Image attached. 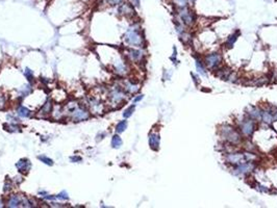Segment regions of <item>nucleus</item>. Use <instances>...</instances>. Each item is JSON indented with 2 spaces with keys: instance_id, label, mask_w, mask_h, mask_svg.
Segmentation results:
<instances>
[{
  "instance_id": "nucleus-5",
  "label": "nucleus",
  "mask_w": 277,
  "mask_h": 208,
  "mask_svg": "<svg viewBox=\"0 0 277 208\" xmlns=\"http://www.w3.org/2000/svg\"><path fill=\"white\" fill-rule=\"evenodd\" d=\"M255 128H256L255 120L250 117L242 120V122L240 123V129H241V132L245 136H251L254 132Z\"/></svg>"
},
{
  "instance_id": "nucleus-25",
  "label": "nucleus",
  "mask_w": 277,
  "mask_h": 208,
  "mask_svg": "<svg viewBox=\"0 0 277 208\" xmlns=\"http://www.w3.org/2000/svg\"><path fill=\"white\" fill-rule=\"evenodd\" d=\"M39 159L42 161V163H44L45 164H48V166H53V160L50 159L49 157H46V156H39Z\"/></svg>"
},
{
  "instance_id": "nucleus-33",
  "label": "nucleus",
  "mask_w": 277,
  "mask_h": 208,
  "mask_svg": "<svg viewBox=\"0 0 277 208\" xmlns=\"http://www.w3.org/2000/svg\"><path fill=\"white\" fill-rule=\"evenodd\" d=\"M131 3H132V5H135V7H139L141 2H140V0H131Z\"/></svg>"
},
{
  "instance_id": "nucleus-17",
  "label": "nucleus",
  "mask_w": 277,
  "mask_h": 208,
  "mask_svg": "<svg viewBox=\"0 0 277 208\" xmlns=\"http://www.w3.org/2000/svg\"><path fill=\"white\" fill-rule=\"evenodd\" d=\"M18 115L22 118H28V117H30L31 112H30L28 108L24 107V106H20V107L18 108Z\"/></svg>"
},
{
  "instance_id": "nucleus-20",
  "label": "nucleus",
  "mask_w": 277,
  "mask_h": 208,
  "mask_svg": "<svg viewBox=\"0 0 277 208\" xmlns=\"http://www.w3.org/2000/svg\"><path fill=\"white\" fill-rule=\"evenodd\" d=\"M126 128H127V121H121L119 122L117 126H116V131H117L118 133H121V132H124Z\"/></svg>"
},
{
  "instance_id": "nucleus-28",
  "label": "nucleus",
  "mask_w": 277,
  "mask_h": 208,
  "mask_svg": "<svg viewBox=\"0 0 277 208\" xmlns=\"http://www.w3.org/2000/svg\"><path fill=\"white\" fill-rule=\"evenodd\" d=\"M24 74H25V76H26V77H27V78H28V80H29L30 82H31V81H33V77H32V72H31V71H30V70H29L28 68H27V69H26V71H25V72H24Z\"/></svg>"
},
{
  "instance_id": "nucleus-1",
  "label": "nucleus",
  "mask_w": 277,
  "mask_h": 208,
  "mask_svg": "<svg viewBox=\"0 0 277 208\" xmlns=\"http://www.w3.org/2000/svg\"><path fill=\"white\" fill-rule=\"evenodd\" d=\"M220 135L225 142L231 145H237L242 142V135L236 128L230 125H222L220 127Z\"/></svg>"
},
{
  "instance_id": "nucleus-36",
  "label": "nucleus",
  "mask_w": 277,
  "mask_h": 208,
  "mask_svg": "<svg viewBox=\"0 0 277 208\" xmlns=\"http://www.w3.org/2000/svg\"><path fill=\"white\" fill-rule=\"evenodd\" d=\"M188 1H189V2H194L195 0H188Z\"/></svg>"
},
{
  "instance_id": "nucleus-29",
  "label": "nucleus",
  "mask_w": 277,
  "mask_h": 208,
  "mask_svg": "<svg viewBox=\"0 0 277 208\" xmlns=\"http://www.w3.org/2000/svg\"><path fill=\"white\" fill-rule=\"evenodd\" d=\"M106 1L111 5H120L123 2V0H106Z\"/></svg>"
},
{
  "instance_id": "nucleus-16",
  "label": "nucleus",
  "mask_w": 277,
  "mask_h": 208,
  "mask_svg": "<svg viewBox=\"0 0 277 208\" xmlns=\"http://www.w3.org/2000/svg\"><path fill=\"white\" fill-rule=\"evenodd\" d=\"M239 35H240V31H236V33L234 32L231 35H229V38H228L226 41V47H232L233 44L237 40V38H239Z\"/></svg>"
},
{
  "instance_id": "nucleus-12",
  "label": "nucleus",
  "mask_w": 277,
  "mask_h": 208,
  "mask_svg": "<svg viewBox=\"0 0 277 208\" xmlns=\"http://www.w3.org/2000/svg\"><path fill=\"white\" fill-rule=\"evenodd\" d=\"M261 112H263V109L258 108V107H250L248 111V116L254 120H261Z\"/></svg>"
},
{
  "instance_id": "nucleus-6",
  "label": "nucleus",
  "mask_w": 277,
  "mask_h": 208,
  "mask_svg": "<svg viewBox=\"0 0 277 208\" xmlns=\"http://www.w3.org/2000/svg\"><path fill=\"white\" fill-rule=\"evenodd\" d=\"M222 63V56L218 52L214 53H209L204 57V65L209 69H216L221 65Z\"/></svg>"
},
{
  "instance_id": "nucleus-13",
  "label": "nucleus",
  "mask_w": 277,
  "mask_h": 208,
  "mask_svg": "<svg viewBox=\"0 0 277 208\" xmlns=\"http://www.w3.org/2000/svg\"><path fill=\"white\" fill-rule=\"evenodd\" d=\"M195 66H196V70H197V72L199 73L200 75H202V76H206L205 65H204V63H203L201 59H198V57H195Z\"/></svg>"
},
{
  "instance_id": "nucleus-22",
  "label": "nucleus",
  "mask_w": 277,
  "mask_h": 208,
  "mask_svg": "<svg viewBox=\"0 0 277 208\" xmlns=\"http://www.w3.org/2000/svg\"><path fill=\"white\" fill-rule=\"evenodd\" d=\"M172 2H173V4H174L175 7H177V8L187 7V5L189 4L188 0H172Z\"/></svg>"
},
{
  "instance_id": "nucleus-19",
  "label": "nucleus",
  "mask_w": 277,
  "mask_h": 208,
  "mask_svg": "<svg viewBox=\"0 0 277 208\" xmlns=\"http://www.w3.org/2000/svg\"><path fill=\"white\" fill-rule=\"evenodd\" d=\"M116 72L119 73V74H125V73L127 72V68L125 66V64L124 63H118L117 65H116Z\"/></svg>"
},
{
  "instance_id": "nucleus-26",
  "label": "nucleus",
  "mask_w": 277,
  "mask_h": 208,
  "mask_svg": "<svg viewBox=\"0 0 277 208\" xmlns=\"http://www.w3.org/2000/svg\"><path fill=\"white\" fill-rule=\"evenodd\" d=\"M4 128H5V130L12 131V132H15V131H19V129H20V128L17 127L15 124H13V125H4Z\"/></svg>"
},
{
  "instance_id": "nucleus-9",
  "label": "nucleus",
  "mask_w": 277,
  "mask_h": 208,
  "mask_svg": "<svg viewBox=\"0 0 277 208\" xmlns=\"http://www.w3.org/2000/svg\"><path fill=\"white\" fill-rule=\"evenodd\" d=\"M30 167H31V164H30V161L28 159H26V158L19 160L16 163V168H17L18 171H19L20 173H27L30 170Z\"/></svg>"
},
{
  "instance_id": "nucleus-35",
  "label": "nucleus",
  "mask_w": 277,
  "mask_h": 208,
  "mask_svg": "<svg viewBox=\"0 0 277 208\" xmlns=\"http://www.w3.org/2000/svg\"><path fill=\"white\" fill-rule=\"evenodd\" d=\"M2 206H3V204H2V201L0 200V207H2Z\"/></svg>"
},
{
  "instance_id": "nucleus-11",
  "label": "nucleus",
  "mask_w": 277,
  "mask_h": 208,
  "mask_svg": "<svg viewBox=\"0 0 277 208\" xmlns=\"http://www.w3.org/2000/svg\"><path fill=\"white\" fill-rule=\"evenodd\" d=\"M124 97H125V96H124V93L121 90H119V88H116V90L112 91V94H111V99L112 101V103L122 102Z\"/></svg>"
},
{
  "instance_id": "nucleus-10",
  "label": "nucleus",
  "mask_w": 277,
  "mask_h": 208,
  "mask_svg": "<svg viewBox=\"0 0 277 208\" xmlns=\"http://www.w3.org/2000/svg\"><path fill=\"white\" fill-rule=\"evenodd\" d=\"M119 12L121 14H124L126 16H131V15L135 14V11H133V7L131 4L127 3V2H122L119 7Z\"/></svg>"
},
{
  "instance_id": "nucleus-15",
  "label": "nucleus",
  "mask_w": 277,
  "mask_h": 208,
  "mask_svg": "<svg viewBox=\"0 0 277 208\" xmlns=\"http://www.w3.org/2000/svg\"><path fill=\"white\" fill-rule=\"evenodd\" d=\"M22 200L23 198L19 197V196H11L10 200H8L7 206L8 207H18L20 206V204H22Z\"/></svg>"
},
{
  "instance_id": "nucleus-8",
  "label": "nucleus",
  "mask_w": 277,
  "mask_h": 208,
  "mask_svg": "<svg viewBox=\"0 0 277 208\" xmlns=\"http://www.w3.org/2000/svg\"><path fill=\"white\" fill-rule=\"evenodd\" d=\"M74 112H73V120L75 121H83V120H87V119H89L90 115L89 112H88L86 109L79 107L77 108L76 111H73Z\"/></svg>"
},
{
  "instance_id": "nucleus-31",
  "label": "nucleus",
  "mask_w": 277,
  "mask_h": 208,
  "mask_svg": "<svg viewBox=\"0 0 277 208\" xmlns=\"http://www.w3.org/2000/svg\"><path fill=\"white\" fill-rule=\"evenodd\" d=\"M70 159H71V161H74V163H79V161H81V157H78V156H72Z\"/></svg>"
},
{
  "instance_id": "nucleus-3",
  "label": "nucleus",
  "mask_w": 277,
  "mask_h": 208,
  "mask_svg": "<svg viewBox=\"0 0 277 208\" xmlns=\"http://www.w3.org/2000/svg\"><path fill=\"white\" fill-rule=\"evenodd\" d=\"M125 41L128 43L129 45L132 46H138V47H141L143 45V38L140 33L139 27L136 25H133L132 27L127 30L126 35H125Z\"/></svg>"
},
{
  "instance_id": "nucleus-32",
  "label": "nucleus",
  "mask_w": 277,
  "mask_h": 208,
  "mask_svg": "<svg viewBox=\"0 0 277 208\" xmlns=\"http://www.w3.org/2000/svg\"><path fill=\"white\" fill-rule=\"evenodd\" d=\"M11 188H12V183H11V182H8V183H5V185H4V191H11Z\"/></svg>"
},
{
  "instance_id": "nucleus-34",
  "label": "nucleus",
  "mask_w": 277,
  "mask_h": 208,
  "mask_svg": "<svg viewBox=\"0 0 277 208\" xmlns=\"http://www.w3.org/2000/svg\"><path fill=\"white\" fill-rule=\"evenodd\" d=\"M143 99V95H139L138 97H136L135 99H133V103H136L139 102V101H141Z\"/></svg>"
},
{
  "instance_id": "nucleus-30",
  "label": "nucleus",
  "mask_w": 277,
  "mask_h": 208,
  "mask_svg": "<svg viewBox=\"0 0 277 208\" xmlns=\"http://www.w3.org/2000/svg\"><path fill=\"white\" fill-rule=\"evenodd\" d=\"M30 92V87L29 85H25V87H23V90H22V95L24 97L26 96L27 94H28Z\"/></svg>"
},
{
  "instance_id": "nucleus-14",
  "label": "nucleus",
  "mask_w": 277,
  "mask_h": 208,
  "mask_svg": "<svg viewBox=\"0 0 277 208\" xmlns=\"http://www.w3.org/2000/svg\"><path fill=\"white\" fill-rule=\"evenodd\" d=\"M128 56L130 59L135 60V62H139L142 59L143 57V52L141 50H136V49H130L128 51Z\"/></svg>"
},
{
  "instance_id": "nucleus-7",
  "label": "nucleus",
  "mask_w": 277,
  "mask_h": 208,
  "mask_svg": "<svg viewBox=\"0 0 277 208\" xmlns=\"http://www.w3.org/2000/svg\"><path fill=\"white\" fill-rule=\"evenodd\" d=\"M160 137L158 133H154L152 132L149 134V146L152 150L154 151H157L160 149Z\"/></svg>"
},
{
  "instance_id": "nucleus-2",
  "label": "nucleus",
  "mask_w": 277,
  "mask_h": 208,
  "mask_svg": "<svg viewBox=\"0 0 277 208\" xmlns=\"http://www.w3.org/2000/svg\"><path fill=\"white\" fill-rule=\"evenodd\" d=\"M177 15L179 17V20H180V23L185 26H192L196 21V15L189 5L184 7H178Z\"/></svg>"
},
{
  "instance_id": "nucleus-27",
  "label": "nucleus",
  "mask_w": 277,
  "mask_h": 208,
  "mask_svg": "<svg viewBox=\"0 0 277 208\" xmlns=\"http://www.w3.org/2000/svg\"><path fill=\"white\" fill-rule=\"evenodd\" d=\"M55 197H56V199H60V200H68V199H69L68 194H67L65 191H62L60 194H59L57 196H55Z\"/></svg>"
},
{
  "instance_id": "nucleus-21",
  "label": "nucleus",
  "mask_w": 277,
  "mask_h": 208,
  "mask_svg": "<svg viewBox=\"0 0 277 208\" xmlns=\"http://www.w3.org/2000/svg\"><path fill=\"white\" fill-rule=\"evenodd\" d=\"M125 88H126L127 92H129V93H132V94L139 91V87L136 84L132 83V82H128V83L126 84Z\"/></svg>"
},
{
  "instance_id": "nucleus-24",
  "label": "nucleus",
  "mask_w": 277,
  "mask_h": 208,
  "mask_svg": "<svg viewBox=\"0 0 277 208\" xmlns=\"http://www.w3.org/2000/svg\"><path fill=\"white\" fill-rule=\"evenodd\" d=\"M135 108H136V106H135V105L129 106L128 108L124 111V112H123V117H124V118H129L130 116H131V115L133 114V111H135Z\"/></svg>"
},
{
  "instance_id": "nucleus-18",
  "label": "nucleus",
  "mask_w": 277,
  "mask_h": 208,
  "mask_svg": "<svg viewBox=\"0 0 277 208\" xmlns=\"http://www.w3.org/2000/svg\"><path fill=\"white\" fill-rule=\"evenodd\" d=\"M112 148L115 149H118L120 148L121 146H122V139H121V137L119 135H114L112 139Z\"/></svg>"
},
{
  "instance_id": "nucleus-4",
  "label": "nucleus",
  "mask_w": 277,
  "mask_h": 208,
  "mask_svg": "<svg viewBox=\"0 0 277 208\" xmlns=\"http://www.w3.org/2000/svg\"><path fill=\"white\" fill-rule=\"evenodd\" d=\"M256 168V164H255L254 160H250V161H245L239 166H236L234 168V172L233 174L236 176H247L250 173H252Z\"/></svg>"
},
{
  "instance_id": "nucleus-23",
  "label": "nucleus",
  "mask_w": 277,
  "mask_h": 208,
  "mask_svg": "<svg viewBox=\"0 0 277 208\" xmlns=\"http://www.w3.org/2000/svg\"><path fill=\"white\" fill-rule=\"evenodd\" d=\"M51 108H52V104H51L50 100H48L47 102L45 103V105L43 106V108H42V112H44V114H49L51 111Z\"/></svg>"
}]
</instances>
